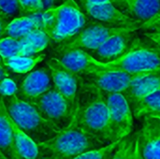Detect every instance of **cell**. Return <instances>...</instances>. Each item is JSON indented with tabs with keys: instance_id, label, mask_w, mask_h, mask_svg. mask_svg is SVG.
Returning a JSON list of instances; mask_svg holds the SVG:
<instances>
[{
	"instance_id": "1",
	"label": "cell",
	"mask_w": 160,
	"mask_h": 159,
	"mask_svg": "<svg viewBox=\"0 0 160 159\" xmlns=\"http://www.w3.org/2000/svg\"><path fill=\"white\" fill-rule=\"evenodd\" d=\"M82 86L88 91L89 96L82 104L77 101L74 117L78 126L102 144L115 142L105 94L87 82H82Z\"/></svg>"
},
{
	"instance_id": "2",
	"label": "cell",
	"mask_w": 160,
	"mask_h": 159,
	"mask_svg": "<svg viewBox=\"0 0 160 159\" xmlns=\"http://www.w3.org/2000/svg\"><path fill=\"white\" fill-rule=\"evenodd\" d=\"M102 144L96 138L84 132L73 118L70 124L52 139L38 144V159H73L79 155Z\"/></svg>"
},
{
	"instance_id": "3",
	"label": "cell",
	"mask_w": 160,
	"mask_h": 159,
	"mask_svg": "<svg viewBox=\"0 0 160 159\" xmlns=\"http://www.w3.org/2000/svg\"><path fill=\"white\" fill-rule=\"evenodd\" d=\"M40 17L42 30L57 43L73 38L86 23V17L75 0H65L42 12Z\"/></svg>"
},
{
	"instance_id": "4",
	"label": "cell",
	"mask_w": 160,
	"mask_h": 159,
	"mask_svg": "<svg viewBox=\"0 0 160 159\" xmlns=\"http://www.w3.org/2000/svg\"><path fill=\"white\" fill-rule=\"evenodd\" d=\"M3 100L13 123L37 144L52 139L61 130L47 121L31 103L17 95L3 97Z\"/></svg>"
},
{
	"instance_id": "5",
	"label": "cell",
	"mask_w": 160,
	"mask_h": 159,
	"mask_svg": "<svg viewBox=\"0 0 160 159\" xmlns=\"http://www.w3.org/2000/svg\"><path fill=\"white\" fill-rule=\"evenodd\" d=\"M98 64L99 71H124L130 74L160 73V52L155 43L154 46H150L137 38L119 58L110 62L98 61Z\"/></svg>"
},
{
	"instance_id": "6",
	"label": "cell",
	"mask_w": 160,
	"mask_h": 159,
	"mask_svg": "<svg viewBox=\"0 0 160 159\" xmlns=\"http://www.w3.org/2000/svg\"><path fill=\"white\" fill-rule=\"evenodd\" d=\"M141 24L132 26H109L99 22H95L79 32L75 37L61 45L57 50L59 52L71 49L91 50L95 52L109 38L120 34H132L139 30Z\"/></svg>"
},
{
	"instance_id": "7",
	"label": "cell",
	"mask_w": 160,
	"mask_h": 159,
	"mask_svg": "<svg viewBox=\"0 0 160 159\" xmlns=\"http://www.w3.org/2000/svg\"><path fill=\"white\" fill-rule=\"evenodd\" d=\"M38 112L59 129L67 127L74 115L75 109L54 88L30 101Z\"/></svg>"
},
{
	"instance_id": "8",
	"label": "cell",
	"mask_w": 160,
	"mask_h": 159,
	"mask_svg": "<svg viewBox=\"0 0 160 159\" xmlns=\"http://www.w3.org/2000/svg\"><path fill=\"white\" fill-rule=\"evenodd\" d=\"M114 141L127 138L133 128V112L122 93L105 94Z\"/></svg>"
},
{
	"instance_id": "9",
	"label": "cell",
	"mask_w": 160,
	"mask_h": 159,
	"mask_svg": "<svg viewBox=\"0 0 160 159\" xmlns=\"http://www.w3.org/2000/svg\"><path fill=\"white\" fill-rule=\"evenodd\" d=\"M148 74H130L124 71L101 70L92 73L87 78V83L97 87L104 94H124L131 84Z\"/></svg>"
},
{
	"instance_id": "10",
	"label": "cell",
	"mask_w": 160,
	"mask_h": 159,
	"mask_svg": "<svg viewBox=\"0 0 160 159\" xmlns=\"http://www.w3.org/2000/svg\"><path fill=\"white\" fill-rule=\"evenodd\" d=\"M47 66L52 77L53 88L58 91L75 109L78 101L80 79L78 75L64 67L58 58H51Z\"/></svg>"
},
{
	"instance_id": "11",
	"label": "cell",
	"mask_w": 160,
	"mask_h": 159,
	"mask_svg": "<svg viewBox=\"0 0 160 159\" xmlns=\"http://www.w3.org/2000/svg\"><path fill=\"white\" fill-rule=\"evenodd\" d=\"M81 5L87 15L113 26H132L142 23V22L135 21L133 18L123 13V11L112 3H82Z\"/></svg>"
},
{
	"instance_id": "12",
	"label": "cell",
	"mask_w": 160,
	"mask_h": 159,
	"mask_svg": "<svg viewBox=\"0 0 160 159\" xmlns=\"http://www.w3.org/2000/svg\"><path fill=\"white\" fill-rule=\"evenodd\" d=\"M138 141L142 158L160 159V120L144 117Z\"/></svg>"
},
{
	"instance_id": "13",
	"label": "cell",
	"mask_w": 160,
	"mask_h": 159,
	"mask_svg": "<svg viewBox=\"0 0 160 159\" xmlns=\"http://www.w3.org/2000/svg\"><path fill=\"white\" fill-rule=\"evenodd\" d=\"M61 64L78 76H88L99 71L98 60L82 49H71L60 52Z\"/></svg>"
},
{
	"instance_id": "14",
	"label": "cell",
	"mask_w": 160,
	"mask_h": 159,
	"mask_svg": "<svg viewBox=\"0 0 160 159\" xmlns=\"http://www.w3.org/2000/svg\"><path fill=\"white\" fill-rule=\"evenodd\" d=\"M52 77L49 69L39 68L29 72L22 81L19 92L25 101H32L52 89Z\"/></svg>"
},
{
	"instance_id": "15",
	"label": "cell",
	"mask_w": 160,
	"mask_h": 159,
	"mask_svg": "<svg viewBox=\"0 0 160 159\" xmlns=\"http://www.w3.org/2000/svg\"><path fill=\"white\" fill-rule=\"evenodd\" d=\"M160 91V73H151L136 81L124 93L129 105L135 106L138 102Z\"/></svg>"
},
{
	"instance_id": "16",
	"label": "cell",
	"mask_w": 160,
	"mask_h": 159,
	"mask_svg": "<svg viewBox=\"0 0 160 159\" xmlns=\"http://www.w3.org/2000/svg\"><path fill=\"white\" fill-rule=\"evenodd\" d=\"M0 150L8 159H18L14 147L12 121L0 96Z\"/></svg>"
},
{
	"instance_id": "17",
	"label": "cell",
	"mask_w": 160,
	"mask_h": 159,
	"mask_svg": "<svg viewBox=\"0 0 160 159\" xmlns=\"http://www.w3.org/2000/svg\"><path fill=\"white\" fill-rule=\"evenodd\" d=\"M130 35L131 34H120L109 38L95 51L97 59L100 62H110L122 56L129 48Z\"/></svg>"
},
{
	"instance_id": "18",
	"label": "cell",
	"mask_w": 160,
	"mask_h": 159,
	"mask_svg": "<svg viewBox=\"0 0 160 159\" xmlns=\"http://www.w3.org/2000/svg\"><path fill=\"white\" fill-rule=\"evenodd\" d=\"M37 29H42L41 17H38L36 15L22 16L9 21L6 28L5 37L22 39Z\"/></svg>"
},
{
	"instance_id": "19",
	"label": "cell",
	"mask_w": 160,
	"mask_h": 159,
	"mask_svg": "<svg viewBox=\"0 0 160 159\" xmlns=\"http://www.w3.org/2000/svg\"><path fill=\"white\" fill-rule=\"evenodd\" d=\"M12 128L14 135V147L18 159H38L39 149L38 144L22 132L13 121Z\"/></svg>"
},
{
	"instance_id": "20",
	"label": "cell",
	"mask_w": 160,
	"mask_h": 159,
	"mask_svg": "<svg viewBox=\"0 0 160 159\" xmlns=\"http://www.w3.org/2000/svg\"><path fill=\"white\" fill-rule=\"evenodd\" d=\"M128 10L143 22L154 17L160 10V0H123Z\"/></svg>"
},
{
	"instance_id": "21",
	"label": "cell",
	"mask_w": 160,
	"mask_h": 159,
	"mask_svg": "<svg viewBox=\"0 0 160 159\" xmlns=\"http://www.w3.org/2000/svg\"><path fill=\"white\" fill-rule=\"evenodd\" d=\"M51 38L42 29H37L21 39L22 56H33L44 51Z\"/></svg>"
},
{
	"instance_id": "22",
	"label": "cell",
	"mask_w": 160,
	"mask_h": 159,
	"mask_svg": "<svg viewBox=\"0 0 160 159\" xmlns=\"http://www.w3.org/2000/svg\"><path fill=\"white\" fill-rule=\"evenodd\" d=\"M45 58L44 54L33 56H14L3 60V65L18 74H26L31 72L35 67L42 62Z\"/></svg>"
},
{
	"instance_id": "23",
	"label": "cell",
	"mask_w": 160,
	"mask_h": 159,
	"mask_svg": "<svg viewBox=\"0 0 160 159\" xmlns=\"http://www.w3.org/2000/svg\"><path fill=\"white\" fill-rule=\"evenodd\" d=\"M158 114H160V91L151 94L133 106V115L137 118Z\"/></svg>"
},
{
	"instance_id": "24",
	"label": "cell",
	"mask_w": 160,
	"mask_h": 159,
	"mask_svg": "<svg viewBox=\"0 0 160 159\" xmlns=\"http://www.w3.org/2000/svg\"><path fill=\"white\" fill-rule=\"evenodd\" d=\"M122 140L112 142L104 146L84 152L73 159H111Z\"/></svg>"
},
{
	"instance_id": "25",
	"label": "cell",
	"mask_w": 160,
	"mask_h": 159,
	"mask_svg": "<svg viewBox=\"0 0 160 159\" xmlns=\"http://www.w3.org/2000/svg\"><path fill=\"white\" fill-rule=\"evenodd\" d=\"M0 56L2 60L14 56H22L21 39H16L10 37L0 38Z\"/></svg>"
},
{
	"instance_id": "26",
	"label": "cell",
	"mask_w": 160,
	"mask_h": 159,
	"mask_svg": "<svg viewBox=\"0 0 160 159\" xmlns=\"http://www.w3.org/2000/svg\"><path fill=\"white\" fill-rule=\"evenodd\" d=\"M138 137L136 139H123L111 159H134L137 147Z\"/></svg>"
},
{
	"instance_id": "27",
	"label": "cell",
	"mask_w": 160,
	"mask_h": 159,
	"mask_svg": "<svg viewBox=\"0 0 160 159\" xmlns=\"http://www.w3.org/2000/svg\"><path fill=\"white\" fill-rule=\"evenodd\" d=\"M19 7L25 16H34L42 12L44 3L43 0H19Z\"/></svg>"
},
{
	"instance_id": "28",
	"label": "cell",
	"mask_w": 160,
	"mask_h": 159,
	"mask_svg": "<svg viewBox=\"0 0 160 159\" xmlns=\"http://www.w3.org/2000/svg\"><path fill=\"white\" fill-rule=\"evenodd\" d=\"M19 92L17 83L10 78L7 77L0 82V96L12 97L16 96Z\"/></svg>"
},
{
	"instance_id": "29",
	"label": "cell",
	"mask_w": 160,
	"mask_h": 159,
	"mask_svg": "<svg viewBox=\"0 0 160 159\" xmlns=\"http://www.w3.org/2000/svg\"><path fill=\"white\" fill-rule=\"evenodd\" d=\"M20 11L19 0H0V13L11 17Z\"/></svg>"
},
{
	"instance_id": "30",
	"label": "cell",
	"mask_w": 160,
	"mask_h": 159,
	"mask_svg": "<svg viewBox=\"0 0 160 159\" xmlns=\"http://www.w3.org/2000/svg\"><path fill=\"white\" fill-rule=\"evenodd\" d=\"M139 29L150 30V31L160 29V10L154 17H152L148 21H145V22H142Z\"/></svg>"
},
{
	"instance_id": "31",
	"label": "cell",
	"mask_w": 160,
	"mask_h": 159,
	"mask_svg": "<svg viewBox=\"0 0 160 159\" xmlns=\"http://www.w3.org/2000/svg\"><path fill=\"white\" fill-rule=\"evenodd\" d=\"M82 3H90V4H102V3H112L113 5H124L123 0H79Z\"/></svg>"
},
{
	"instance_id": "32",
	"label": "cell",
	"mask_w": 160,
	"mask_h": 159,
	"mask_svg": "<svg viewBox=\"0 0 160 159\" xmlns=\"http://www.w3.org/2000/svg\"><path fill=\"white\" fill-rule=\"evenodd\" d=\"M8 17L5 16L4 14L0 13V38L5 37L6 33V28L8 23Z\"/></svg>"
},
{
	"instance_id": "33",
	"label": "cell",
	"mask_w": 160,
	"mask_h": 159,
	"mask_svg": "<svg viewBox=\"0 0 160 159\" xmlns=\"http://www.w3.org/2000/svg\"><path fill=\"white\" fill-rule=\"evenodd\" d=\"M145 36L152 41V42H160V29L148 31L145 33Z\"/></svg>"
},
{
	"instance_id": "34",
	"label": "cell",
	"mask_w": 160,
	"mask_h": 159,
	"mask_svg": "<svg viewBox=\"0 0 160 159\" xmlns=\"http://www.w3.org/2000/svg\"><path fill=\"white\" fill-rule=\"evenodd\" d=\"M7 77H8V73L6 70V67L2 64V65H0V82Z\"/></svg>"
},
{
	"instance_id": "35",
	"label": "cell",
	"mask_w": 160,
	"mask_h": 159,
	"mask_svg": "<svg viewBox=\"0 0 160 159\" xmlns=\"http://www.w3.org/2000/svg\"><path fill=\"white\" fill-rule=\"evenodd\" d=\"M134 159H143L142 157L141 153H140V149H139V141H138V142H137V147H136V151H135Z\"/></svg>"
},
{
	"instance_id": "36",
	"label": "cell",
	"mask_w": 160,
	"mask_h": 159,
	"mask_svg": "<svg viewBox=\"0 0 160 159\" xmlns=\"http://www.w3.org/2000/svg\"><path fill=\"white\" fill-rule=\"evenodd\" d=\"M0 159H8L4 154H3V152H2L1 150H0Z\"/></svg>"
},
{
	"instance_id": "37",
	"label": "cell",
	"mask_w": 160,
	"mask_h": 159,
	"mask_svg": "<svg viewBox=\"0 0 160 159\" xmlns=\"http://www.w3.org/2000/svg\"><path fill=\"white\" fill-rule=\"evenodd\" d=\"M154 43H155V45L157 46L158 50L159 51V52H160V42H154Z\"/></svg>"
},
{
	"instance_id": "38",
	"label": "cell",
	"mask_w": 160,
	"mask_h": 159,
	"mask_svg": "<svg viewBox=\"0 0 160 159\" xmlns=\"http://www.w3.org/2000/svg\"><path fill=\"white\" fill-rule=\"evenodd\" d=\"M149 117H154V118H157V119L160 120V114H158V115H154V116H149Z\"/></svg>"
},
{
	"instance_id": "39",
	"label": "cell",
	"mask_w": 160,
	"mask_h": 159,
	"mask_svg": "<svg viewBox=\"0 0 160 159\" xmlns=\"http://www.w3.org/2000/svg\"><path fill=\"white\" fill-rule=\"evenodd\" d=\"M2 64H3V60H2V58L0 56V65H2Z\"/></svg>"
}]
</instances>
